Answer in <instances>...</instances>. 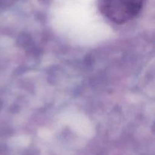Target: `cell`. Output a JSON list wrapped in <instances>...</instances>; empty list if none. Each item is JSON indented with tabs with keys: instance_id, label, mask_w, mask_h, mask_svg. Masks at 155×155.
Listing matches in <instances>:
<instances>
[{
	"instance_id": "6da1fadb",
	"label": "cell",
	"mask_w": 155,
	"mask_h": 155,
	"mask_svg": "<svg viewBox=\"0 0 155 155\" xmlns=\"http://www.w3.org/2000/svg\"><path fill=\"white\" fill-rule=\"evenodd\" d=\"M144 0H98L99 10L107 19L124 24L133 19L141 11Z\"/></svg>"
}]
</instances>
